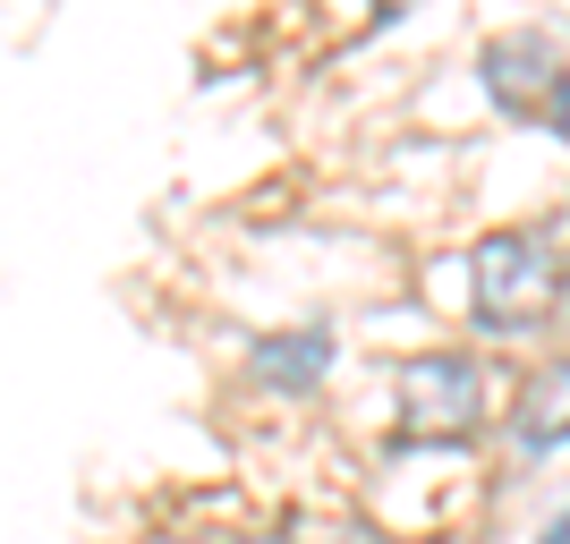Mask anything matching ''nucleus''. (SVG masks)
Instances as JSON below:
<instances>
[{
	"label": "nucleus",
	"mask_w": 570,
	"mask_h": 544,
	"mask_svg": "<svg viewBox=\"0 0 570 544\" xmlns=\"http://www.w3.org/2000/svg\"><path fill=\"white\" fill-rule=\"evenodd\" d=\"M537 544H562V520H546V536H537Z\"/></svg>",
	"instance_id": "6"
},
{
	"label": "nucleus",
	"mask_w": 570,
	"mask_h": 544,
	"mask_svg": "<svg viewBox=\"0 0 570 544\" xmlns=\"http://www.w3.org/2000/svg\"><path fill=\"white\" fill-rule=\"evenodd\" d=\"M392 400H401V443L409 451H452L485 417V375H476L469 349H417V357H401Z\"/></svg>",
	"instance_id": "2"
},
{
	"label": "nucleus",
	"mask_w": 570,
	"mask_h": 544,
	"mask_svg": "<svg viewBox=\"0 0 570 544\" xmlns=\"http://www.w3.org/2000/svg\"><path fill=\"white\" fill-rule=\"evenodd\" d=\"M520 451H528V459H553V451H562V366H546V375L528 383V400H520Z\"/></svg>",
	"instance_id": "5"
},
{
	"label": "nucleus",
	"mask_w": 570,
	"mask_h": 544,
	"mask_svg": "<svg viewBox=\"0 0 570 544\" xmlns=\"http://www.w3.org/2000/svg\"><path fill=\"white\" fill-rule=\"evenodd\" d=\"M476 86L494 95V111L537 119L546 137H562L570 77H562V43H553L546 26H511V34H494V43L476 51Z\"/></svg>",
	"instance_id": "3"
},
{
	"label": "nucleus",
	"mask_w": 570,
	"mask_h": 544,
	"mask_svg": "<svg viewBox=\"0 0 570 544\" xmlns=\"http://www.w3.org/2000/svg\"><path fill=\"white\" fill-rule=\"evenodd\" d=\"M562 307V221L546 230H494L469 247V324L485 340L537 332Z\"/></svg>",
	"instance_id": "1"
},
{
	"label": "nucleus",
	"mask_w": 570,
	"mask_h": 544,
	"mask_svg": "<svg viewBox=\"0 0 570 544\" xmlns=\"http://www.w3.org/2000/svg\"><path fill=\"white\" fill-rule=\"evenodd\" d=\"M256 383L264 392H315V383L341 366V340L333 332H273V340H256Z\"/></svg>",
	"instance_id": "4"
}]
</instances>
